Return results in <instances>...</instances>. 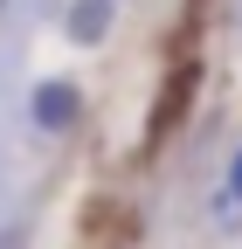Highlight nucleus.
<instances>
[{"label": "nucleus", "mask_w": 242, "mask_h": 249, "mask_svg": "<svg viewBox=\"0 0 242 249\" xmlns=\"http://www.w3.org/2000/svg\"><path fill=\"white\" fill-rule=\"evenodd\" d=\"M35 111H42V124H63V118L76 111V97H69V83H49V90H42V104H35Z\"/></svg>", "instance_id": "f257e3e1"}, {"label": "nucleus", "mask_w": 242, "mask_h": 249, "mask_svg": "<svg viewBox=\"0 0 242 249\" xmlns=\"http://www.w3.org/2000/svg\"><path fill=\"white\" fill-rule=\"evenodd\" d=\"M104 14H111L104 0H83V7L69 14V28H76V42H97V28H104Z\"/></svg>", "instance_id": "f03ea898"}, {"label": "nucleus", "mask_w": 242, "mask_h": 249, "mask_svg": "<svg viewBox=\"0 0 242 249\" xmlns=\"http://www.w3.org/2000/svg\"><path fill=\"white\" fill-rule=\"evenodd\" d=\"M228 201H242V152H235V166H228Z\"/></svg>", "instance_id": "7ed1b4c3"}]
</instances>
